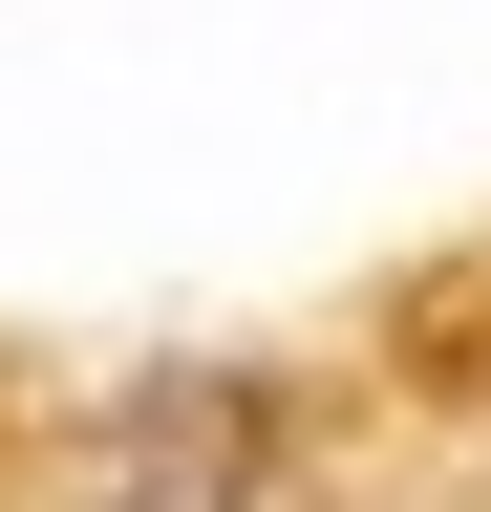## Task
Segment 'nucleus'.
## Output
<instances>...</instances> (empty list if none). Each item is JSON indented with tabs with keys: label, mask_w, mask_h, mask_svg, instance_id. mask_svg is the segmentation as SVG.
Masks as SVG:
<instances>
[{
	"label": "nucleus",
	"mask_w": 491,
	"mask_h": 512,
	"mask_svg": "<svg viewBox=\"0 0 491 512\" xmlns=\"http://www.w3.org/2000/svg\"><path fill=\"white\" fill-rule=\"evenodd\" d=\"M299 491V406L257 363H150L65 427V512H278Z\"/></svg>",
	"instance_id": "1"
}]
</instances>
